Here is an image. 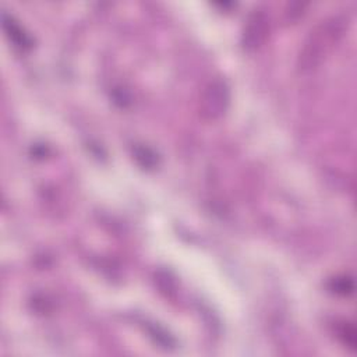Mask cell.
<instances>
[{
	"mask_svg": "<svg viewBox=\"0 0 357 357\" xmlns=\"http://www.w3.org/2000/svg\"><path fill=\"white\" fill-rule=\"evenodd\" d=\"M230 102V91L226 81L215 78L209 81L201 95L199 110L206 120L219 119L227 110Z\"/></svg>",
	"mask_w": 357,
	"mask_h": 357,
	"instance_id": "obj_2",
	"label": "cell"
},
{
	"mask_svg": "<svg viewBox=\"0 0 357 357\" xmlns=\"http://www.w3.org/2000/svg\"><path fill=\"white\" fill-rule=\"evenodd\" d=\"M346 25L347 18L343 15H332L318 22V25L310 31L301 46L298 54V67L303 71L318 67L339 42Z\"/></svg>",
	"mask_w": 357,
	"mask_h": 357,
	"instance_id": "obj_1",
	"label": "cell"
},
{
	"mask_svg": "<svg viewBox=\"0 0 357 357\" xmlns=\"http://www.w3.org/2000/svg\"><path fill=\"white\" fill-rule=\"evenodd\" d=\"M134 158L137 159V162L144 166V167H153L158 163V156L156 153L149 149L148 146H135L134 149Z\"/></svg>",
	"mask_w": 357,
	"mask_h": 357,
	"instance_id": "obj_5",
	"label": "cell"
},
{
	"mask_svg": "<svg viewBox=\"0 0 357 357\" xmlns=\"http://www.w3.org/2000/svg\"><path fill=\"white\" fill-rule=\"evenodd\" d=\"M3 26L8 35V38L13 40V43L21 49L31 47L32 40L29 35L13 20V17L7 15L6 13L3 14Z\"/></svg>",
	"mask_w": 357,
	"mask_h": 357,
	"instance_id": "obj_4",
	"label": "cell"
},
{
	"mask_svg": "<svg viewBox=\"0 0 357 357\" xmlns=\"http://www.w3.org/2000/svg\"><path fill=\"white\" fill-rule=\"evenodd\" d=\"M269 17L262 8H255L245 20L241 33L243 47L248 52L258 49L269 35Z\"/></svg>",
	"mask_w": 357,
	"mask_h": 357,
	"instance_id": "obj_3",
	"label": "cell"
},
{
	"mask_svg": "<svg viewBox=\"0 0 357 357\" xmlns=\"http://www.w3.org/2000/svg\"><path fill=\"white\" fill-rule=\"evenodd\" d=\"M331 290H333L336 294L347 296L353 291V280L347 276L333 278L331 282Z\"/></svg>",
	"mask_w": 357,
	"mask_h": 357,
	"instance_id": "obj_6",
	"label": "cell"
}]
</instances>
